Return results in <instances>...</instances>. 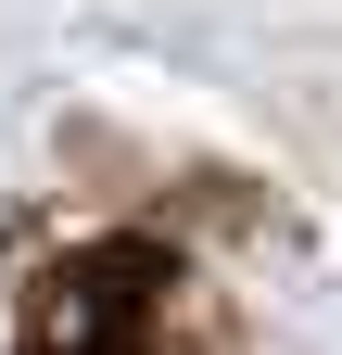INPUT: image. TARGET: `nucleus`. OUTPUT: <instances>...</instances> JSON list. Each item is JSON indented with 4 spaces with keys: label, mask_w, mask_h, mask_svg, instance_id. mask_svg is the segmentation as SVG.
<instances>
[{
    "label": "nucleus",
    "mask_w": 342,
    "mask_h": 355,
    "mask_svg": "<svg viewBox=\"0 0 342 355\" xmlns=\"http://www.w3.org/2000/svg\"><path fill=\"white\" fill-rule=\"evenodd\" d=\"M165 292H178V266H165L152 241H89V254H64L51 279H38L26 355H152Z\"/></svg>",
    "instance_id": "obj_1"
}]
</instances>
